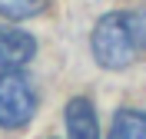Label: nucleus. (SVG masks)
<instances>
[{"label": "nucleus", "mask_w": 146, "mask_h": 139, "mask_svg": "<svg viewBox=\"0 0 146 139\" xmlns=\"http://www.w3.org/2000/svg\"><path fill=\"white\" fill-rule=\"evenodd\" d=\"M50 0H0V17L7 20H27V17H40L46 10Z\"/></svg>", "instance_id": "6"}, {"label": "nucleus", "mask_w": 146, "mask_h": 139, "mask_svg": "<svg viewBox=\"0 0 146 139\" xmlns=\"http://www.w3.org/2000/svg\"><path fill=\"white\" fill-rule=\"evenodd\" d=\"M36 113V90L27 73H0V129H23Z\"/></svg>", "instance_id": "2"}, {"label": "nucleus", "mask_w": 146, "mask_h": 139, "mask_svg": "<svg viewBox=\"0 0 146 139\" xmlns=\"http://www.w3.org/2000/svg\"><path fill=\"white\" fill-rule=\"evenodd\" d=\"M36 53V40L27 30L17 27H0V73L20 70L23 63H30Z\"/></svg>", "instance_id": "3"}, {"label": "nucleus", "mask_w": 146, "mask_h": 139, "mask_svg": "<svg viewBox=\"0 0 146 139\" xmlns=\"http://www.w3.org/2000/svg\"><path fill=\"white\" fill-rule=\"evenodd\" d=\"M110 139H146V109H119L110 126Z\"/></svg>", "instance_id": "5"}, {"label": "nucleus", "mask_w": 146, "mask_h": 139, "mask_svg": "<svg viewBox=\"0 0 146 139\" xmlns=\"http://www.w3.org/2000/svg\"><path fill=\"white\" fill-rule=\"evenodd\" d=\"M93 60L103 70H126L146 56V13H106L90 37Z\"/></svg>", "instance_id": "1"}, {"label": "nucleus", "mask_w": 146, "mask_h": 139, "mask_svg": "<svg viewBox=\"0 0 146 139\" xmlns=\"http://www.w3.org/2000/svg\"><path fill=\"white\" fill-rule=\"evenodd\" d=\"M66 123V139H100V126H96V109L86 96H73L63 109Z\"/></svg>", "instance_id": "4"}]
</instances>
